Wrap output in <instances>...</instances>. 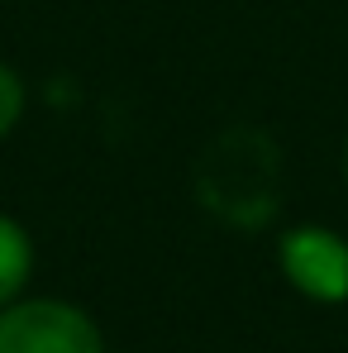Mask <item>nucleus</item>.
<instances>
[{"mask_svg":"<svg viewBox=\"0 0 348 353\" xmlns=\"http://www.w3.org/2000/svg\"><path fill=\"white\" fill-rule=\"evenodd\" d=\"M24 119V81L14 67L0 62V143L14 134V124Z\"/></svg>","mask_w":348,"mask_h":353,"instance_id":"39448f33","label":"nucleus"},{"mask_svg":"<svg viewBox=\"0 0 348 353\" xmlns=\"http://www.w3.org/2000/svg\"><path fill=\"white\" fill-rule=\"evenodd\" d=\"M339 172H344V186H348V139H344V158H339Z\"/></svg>","mask_w":348,"mask_h":353,"instance_id":"423d86ee","label":"nucleus"},{"mask_svg":"<svg viewBox=\"0 0 348 353\" xmlns=\"http://www.w3.org/2000/svg\"><path fill=\"white\" fill-rule=\"evenodd\" d=\"M34 277V239L14 215H0V310L19 301Z\"/></svg>","mask_w":348,"mask_h":353,"instance_id":"20e7f679","label":"nucleus"},{"mask_svg":"<svg viewBox=\"0 0 348 353\" xmlns=\"http://www.w3.org/2000/svg\"><path fill=\"white\" fill-rule=\"evenodd\" d=\"M0 353H105V334L62 296H19L0 310Z\"/></svg>","mask_w":348,"mask_h":353,"instance_id":"f03ea898","label":"nucleus"},{"mask_svg":"<svg viewBox=\"0 0 348 353\" xmlns=\"http://www.w3.org/2000/svg\"><path fill=\"white\" fill-rule=\"evenodd\" d=\"M196 191L225 225L258 230L277 210V143H267L258 129L220 134L201 158Z\"/></svg>","mask_w":348,"mask_h":353,"instance_id":"f257e3e1","label":"nucleus"},{"mask_svg":"<svg viewBox=\"0 0 348 353\" xmlns=\"http://www.w3.org/2000/svg\"><path fill=\"white\" fill-rule=\"evenodd\" d=\"M277 268L315 305L348 301V239L329 225H296L277 243Z\"/></svg>","mask_w":348,"mask_h":353,"instance_id":"7ed1b4c3","label":"nucleus"}]
</instances>
